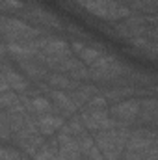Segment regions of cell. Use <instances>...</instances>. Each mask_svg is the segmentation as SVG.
I'll use <instances>...</instances> for the list:
<instances>
[{
    "instance_id": "11",
    "label": "cell",
    "mask_w": 158,
    "mask_h": 160,
    "mask_svg": "<svg viewBox=\"0 0 158 160\" xmlns=\"http://www.w3.org/2000/svg\"><path fill=\"white\" fill-rule=\"evenodd\" d=\"M36 125L39 128V132L43 136H54L58 132H62L63 125H65V119L62 114H41V116H36Z\"/></svg>"
},
{
    "instance_id": "10",
    "label": "cell",
    "mask_w": 158,
    "mask_h": 160,
    "mask_svg": "<svg viewBox=\"0 0 158 160\" xmlns=\"http://www.w3.org/2000/svg\"><path fill=\"white\" fill-rule=\"evenodd\" d=\"M45 91L48 93V99L52 101L54 108L62 114V116H73L80 106L75 102V99L71 97V93L62 91V89H54V88H45Z\"/></svg>"
},
{
    "instance_id": "16",
    "label": "cell",
    "mask_w": 158,
    "mask_h": 160,
    "mask_svg": "<svg viewBox=\"0 0 158 160\" xmlns=\"http://www.w3.org/2000/svg\"><path fill=\"white\" fill-rule=\"evenodd\" d=\"M62 132H65V134H71V136H77V138H78V136H82V134H86V132H87V128H86V125L82 123L80 116H75V118H71V119L63 125Z\"/></svg>"
},
{
    "instance_id": "3",
    "label": "cell",
    "mask_w": 158,
    "mask_h": 160,
    "mask_svg": "<svg viewBox=\"0 0 158 160\" xmlns=\"http://www.w3.org/2000/svg\"><path fill=\"white\" fill-rule=\"evenodd\" d=\"M2 34L4 41H34L45 36L41 28L9 15H4L2 19Z\"/></svg>"
},
{
    "instance_id": "6",
    "label": "cell",
    "mask_w": 158,
    "mask_h": 160,
    "mask_svg": "<svg viewBox=\"0 0 158 160\" xmlns=\"http://www.w3.org/2000/svg\"><path fill=\"white\" fill-rule=\"evenodd\" d=\"M80 119L86 125L87 130H93V132H101V130H108V128H114L119 127V123L110 110H104V108H87L80 114Z\"/></svg>"
},
{
    "instance_id": "8",
    "label": "cell",
    "mask_w": 158,
    "mask_h": 160,
    "mask_svg": "<svg viewBox=\"0 0 158 160\" xmlns=\"http://www.w3.org/2000/svg\"><path fill=\"white\" fill-rule=\"evenodd\" d=\"M30 88V82L26 77L13 67H9L7 62L2 65V91H15V93H26Z\"/></svg>"
},
{
    "instance_id": "15",
    "label": "cell",
    "mask_w": 158,
    "mask_h": 160,
    "mask_svg": "<svg viewBox=\"0 0 158 160\" xmlns=\"http://www.w3.org/2000/svg\"><path fill=\"white\" fill-rule=\"evenodd\" d=\"M30 19L37 21L39 24H45V26H48V28H60V24H62V22H60L52 13L45 11V9H39V8L30 9Z\"/></svg>"
},
{
    "instance_id": "9",
    "label": "cell",
    "mask_w": 158,
    "mask_h": 160,
    "mask_svg": "<svg viewBox=\"0 0 158 160\" xmlns=\"http://www.w3.org/2000/svg\"><path fill=\"white\" fill-rule=\"evenodd\" d=\"M39 56H71L73 47L62 38L54 36H43L39 38Z\"/></svg>"
},
{
    "instance_id": "7",
    "label": "cell",
    "mask_w": 158,
    "mask_h": 160,
    "mask_svg": "<svg viewBox=\"0 0 158 160\" xmlns=\"http://www.w3.org/2000/svg\"><path fill=\"white\" fill-rule=\"evenodd\" d=\"M110 114L121 123V125H130L140 121L141 114V99H125L110 106Z\"/></svg>"
},
{
    "instance_id": "5",
    "label": "cell",
    "mask_w": 158,
    "mask_h": 160,
    "mask_svg": "<svg viewBox=\"0 0 158 160\" xmlns=\"http://www.w3.org/2000/svg\"><path fill=\"white\" fill-rule=\"evenodd\" d=\"M13 140H15L17 147L21 149V153H24V155H34L45 143V136L39 132V128L36 125V118H32L22 128H19L13 134Z\"/></svg>"
},
{
    "instance_id": "12",
    "label": "cell",
    "mask_w": 158,
    "mask_h": 160,
    "mask_svg": "<svg viewBox=\"0 0 158 160\" xmlns=\"http://www.w3.org/2000/svg\"><path fill=\"white\" fill-rule=\"evenodd\" d=\"M45 84H47L48 88H54V89L75 91L82 82L71 78V77H67V75H60V73H52V71H50V73L47 75V78H45Z\"/></svg>"
},
{
    "instance_id": "17",
    "label": "cell",
    "mask_w": 158,
    "mask_h": 160,
    "mask_svg": "<svg viewBox=\"0 0 158 160\" xmlns=\"http://www.w3.org/2000/svg\"><path fill=\"white\" fill-rule=\"evenodd\" d=\"M2 9L7 15V13H15V11L24 9V4H22V0H2Z\"/></svg>"
},
{
    "instance_id": "14",
    "label": "cell",
    "mask_w": 158,
    "mask_h": 160,
    "mask_svg": "<svg viewBox=\"0 0 158 160\" xmlns=\"http://www.w3.org/2000/svg\"><path fill=\"white\" fill-rule=\"evenodd\" d=\"M158 121V99H141V114L140 123H155Z\"/></svg>"
},
{
    "instance_id": "2",
    "label": "cell",
    "mask_w": 158,
    "mask_h": 160,
    "mask_svg": "<svg viewBox=\"0 0 158 160\" xmlns=\"http://www.w3.org/2000/svg\"><path fill=\"white\" fill-rule=\"evenodd\" d=\"M78 6H82L87 13L102 19V21H123V19H128L132 9L119 4L116 0H75Z\"/></svg>"
},
{
    "instance_id": "13",
    "label": "cell",
    "mask_w": 158,
    "mask_h": 160,
    "mask_svg": "<svg viewBox=\"0 0 158 160\" xmlns=\"http://www.w3.org/2000/svg\"><path fill=\"white\" fill-rule=\"evenodd\" d=\"M78 142H80V151H82V157L84 160H104L95 138H91L87 132L78 136Z\"/></svg>"
},
{
    "instance_id": "18",
    "label": "cell",
    "mask_w": 158,
    "mask_h": 160,
    "mask_svg": "<svg viewBox=\"0 0 158 160\" xmlns=\"http://www.w3.org/2000/svg\"><path fill=\"white\" fill-rule=\"evenodd\" d=\"M0 160H24V158H22V155H21L19 151H15V149L4 145L2 151H0Z\"/></svg>"
},
{
    "instance_id": "4",
    "label": "cell",
    "mask_w": 158,
    "mask_h": 160,
    "mask_svg": "<svg viewBox=\"0 0 158 160\" xmlns=\"http://www.w3.org/2000/svg\"><path fill=\"white\" fill-rule=\"evenodd\" d=\"M73 47V54L78 58L80 62H84L89 69H99V67H104L108 63H112L116 60V56L108 54L106 50H101L97 47H91L87 43H82V41H75L71 43Z\"/></svg>"
},
{
    "instance_id": "1",
    "label": "cell",
    "mask_w": 158,
    "mask_h": 160,
    "mask_svg": "<svg viewBox=\"0 0 158 160\" xmlns=\"http://www.w3.org/2000/svg\"><path fill=\"white\" fill-rule=\"evenodd\" d=\"M130 128L126 125H119L108 130L95 132V142L102 153L104 160H119L123 158L128 138H130Z\"/></svg>"
}]
</instances>
